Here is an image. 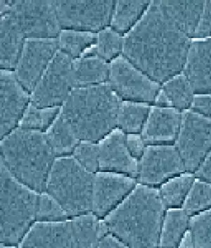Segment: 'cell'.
<instances>
[{
  "label": "cell",
  "mask_w": 211,
  "mask_h": 248,
  "mask_svg": "<svg viewBox=\"0 0 211 248\" xmlns=\"http://www.w3.org/2000/svg\"><path fill=\"white\" fill-rule=\"evenodd\" d=\"M192 42L174 24L158 1H153L124 35L122 54L162 85L182 72Z\"/></svg>",
  "instance_id": "cell-1"
},
{
  "label": "cell",
  "mask_w": 211,
  "mask_h": 248,
  "mask_svg": "<svg viewBox=\"0 0 211 248\" xmlns=\"http://www.w3.org/2000/svg\"><path fill=\"white\" fill-rule=\"evenodd\" d=\"M166 209L158 187L138 183L102 220L128 248L158 247Z\"/></svg>",
  "instance_id": "cell-2"
},
{
  "label": "cell",
  "mask_w": 211,
  "mask_h": 248,
  "mask_svg": "<svg viewBox=\"0 0 211 248\" xmlns=\"http://www.w3.org/2000/svg\"><path fill=\"white\" fill-rule=\"evenodd\" d=\"M121 99L108 83L71 91L60 113L80 141L97 143L117 128Z\"/></svg>",
  "instance_id": "cell-3"
},
{
  "label": "cell",
  "mask_w": 211,
  "mask_h": 248,
  "mask_svg": "<svg viewBox=\"0 0 211 248\" xmlns=\"http://www.w3.org/2000/svg\"><path fill=\"white\" fill-rule=\"evenodd\" d=\"M0 161L12 176L38 193L46 183L56 156L43 132L17 127L1 139Z\"/></svg>",
  "instance_id": "cell-4"
},
{
  "label": "cell",
  "mask_w": 211,
  "mask_h": 248,
  "mask_svg": "<svg viewBox=\"0 0 211 248\" xmlns=\"http://www.w3.org/2000/svg\"><path fill=\"white\" fill-rule=\"evenodd\" d=\"M0 248L18 247L36 222L40 193L12 176L0 161Z\"/></svg>",
  "instance_id": "cell-5"
},
{
  "label": "cell",
  "mask_w": 211,
  "mask_h": 248,
  "mask_svg": "<svg viewBox=\"0 0 211 248\" xmlns=\"http://www.w3.org/2000/svg\"><path fill=\"white\" fill-rule=\"evenodd\" d=\"M94 176L71 155L57 157L48 174L45 192L69 217L84 215L91 212Z\"/></svg>",
  "instance_id": "cell-6"
},
{
  "label": "cell",
  "mask_w": 211,
  "mask_h": 248,
  "mask_svg": "<svg viewBox=\"0 0 211 248\" xmlns=\"http://www.w3.org/2000/svg\"><path fill=\"white\" fill-rule=\"evenodd\" d=\"M185 166L195 173L211 150V118L192 108L181 111V122L174 143Z\"/></svg>",
  "instance_id": "cell-7"
},
{
  "label": "cell",
  "mask_w": 211,
  "mask_h": 248,
  "mask_svg": "<svg viewBox=\"0 0 211 248\" xmlns=\"http://www.w3.org/2000/svg\"><path fill=\"white\" fill-rule=\"evenodd\" d=\"M108 83L121 100L150 105L161 87L122 54L110 62Z\"/></svg>",
  "instance_id": "cell-8"
},
{
  "label": "cell",
  "mask_w": 211,
  "mask_h": 248,
  "mask_svg": "<svg viewBox=\"0 0 211 248\" xmlns=\"http://www.w3.org/2000/svg\"><path fill=\"white\" fill-rule=\"evenodd\" d=\"M115 1H55L62 29L95 32L110 26Z\"/></svg>",
  "instance_id": "cell-9"
},
{
  "label": "cell",
  "mask_w": 211,
  "mask_h": 248,
  "mask_svg": "<svg viewBox=\"0 0 211 248\" xmlns=\"http://www.w3.org/2000/svg\"><path fill=\"white\" fill-rule=\"evenodd\" d=\"M73 60L59 50L30 93V103L39 108L62 107L74 90Z\"/></svg>",
  "instance_id": "cell-10"
},
{
  "label": "cell",
  "mask_w": 211,
  "mask_h": 248,
  "mask_svg": "<svg viewBox=\"0 0 211 248\" xmlns=\"http://www.w3.org/2000/svg\"><path fill=\"white\" fill-rule=\"evenodd\" d=\"M187 171L174 145H148L138 162L139 184L158 187L170 178Z\"/></svg>",
  "instance_id": "cell-11"
},
{
  "label": "cell",
  "mask_w": 211,
  "mask_h": 248,
  "mask_svg": "<svg viewBox=\"0 0 211 248\" xmlns=\"http://www.w3.org/2000/svg\"><path fill=\"white\" fill-rule=\"evenodd\" d=\"M9 12L26 38H57L62 30L55 1H15Z\"/></svg>",
  "instance_id": "cell-12"
},
{
  "label": "cell",
  "mask_w": 211,
  "mask_h": 248,
  "mask_svg": "<svg viewBox=\"0 0 211 248\" xmlns=\"http://www.w3.org/2000/svg\"><path fill=\"white\" fill-rule=\"evenodd\" d=\"M59 50L57 38H26L15 72L28 92H32Z\"/></svg>",
  "instance_id": "cell-13"
},
{
  "label": "cell",
  "mask_w": 211,
  "mask_h": 248,
  "mask_svg": "<svg viewBox=\"0 0 211 248\" xmlns=\"http://www.w3.org/2000/svg\"><path fill=\"white\" fill-rule=\"evenodd\" d=\"M138 184L124 173L98 170L93 181L91 212L103 218L126 198Z\"/></svg>",
  "instance_id": "cell-14"
},
{
  "label": "cell",
  "mask_w": 211,
  "mask_h": 248,
  "mask_svg": "<svg viewBox=\"0 0 211 248\" xmlns=\"http://www.w3.org/2000/svg\"><path fill=\"white\" fill-rule=\"evenodd\" d=\"M1 139L18 126L30 102V93L18 81L15 71L1 69Z\"/></svg>",
  "instance_id": "cell-15"
},
{
  "label": "cell",
  "mask_w": 211,
  "mask_h": 248,
  "mask_svg": "<svg viewBox=\"0 0 211 248\" xmlns=\"http://www.w3.org/2000/svg\"><path fill=\"white\" fill-rule=\"evenodd\" d=\"M99 170L124 173L137 177L139 160L133 157L126 144V133L115 128L99 140Z\"/></svg>",
  "instance_id": "cell-16"
},
{
  "label": "cell",
  "mask_w": 211,
  "mask_h": 248,
  "mask_svg": "<svg viewBox=\"0 0 211 248\" xmlns=\"http://www.w3.org/2000/svg\"><path fill=\"white\" fill-rule=\"evenodd\" d=\"M181 111L172 108L151 106L141 133L148 145H173L179 133Z\"/></svg>",
  "instance_id": "cell-17"
},
{
  "label": "cell",
  "mask_w": 211,
  "mask_h": 248,
  "mask_svg": "<svg viewBox=\"0 0 211 248\" xmlns=\"http://www.w3.org/2000/svg\"><path fill=\"white\" fill-rule=\"evenodd\" d=\"M182 73L196 94L211 93V38L192 42Z\"/></svg>",
  "instance_id": "cell-18"
},
{
  "label": "cell",
  "mask_w": 211,
  "mask_h": 248,
  "mask_svg": "<svg viewBox=\"0 0 211 248\" xmlns=\"http://www.w3.org/2000/svg\"><path fill=\"white\" fill-rule=\"evenodd\" d=\"M26 247L73 248L70 218L63 221L34 223L18 246Z\"/></svg>",
  "instance_id": "cell-19"
},
{
  "label": "cell",
  "mask_w": 211,
  "mask_h": 248,
  "mask_svg": "<svg viewBox=\"0 0 211 248\" xmlns=\"http://www.w3.org/2000/svg\"><path fill=\"white\" fill-rule=\"evenodd\" d=\"M1 69L15 71L26 38L11 12L1 14Z\"/></svg>",
  "instance_id": "cell-20"
},
{
  "label": "cell",
  "mask_w": 211,
  "mask_h": 248,
  "mask_svg": "<svg viewBox=\"0 0 211 248\" xmlns=\"http://www.w3.org/2000/svg\"><path fill=\"white\" fill-rule=\"evenodd\" d=\"M109 63L97 56H83L73 60L71 83L74 89L108 83Z\"/></svg>",
  "instance_id": "cell-21"
},
{
  "label": "cell",
  "mask_w": 211,
  "mask_h": 248,
  "mask_svg": "<svg viewBox=\"0 0 211 248\" xmlns=\"http://www.w3.org/2000/svg\"><path fill=\"white\" fill-rule=\"evenodd\" d=\"M158 3L174 24L192 39L201 18L205 1H158Z\"/></svg>",
  "instance_id": "cell-22"
},
{
  "label": "cell",
  "mask_w": 211,
  "mask_h": 248,
  "mask_svg": "<svg viewBox=\"0 0 211 248\" xmlns=\"http://www.w3.org/2000/svg\"><path fill=\"white\" fill-rule=\"evenodd\" d=\"M45 133L56 157L71 156L80 142L60 111Z\"/></svg>",
  "instance_id": "cell-23"
},
{
  "label": "cell",
  "mask_w": 211,
  "mask_h": 248,
  "mask_svg": "<svg viewBox=\"0 0 211 248\" xmlns=\"http://www.w3.org/2000/svg\"><path fill=\"white\" fill-rule=\"evenodd\" d=\"M190 216L181 207L166 209L158 247L178 248L181 238L189 228Z\"/></svg>",
  "instance_id": "cell-24"
},
{
  "label": "cell",
  "mask_w": 211,
  "mask_h": 248,
  "mask_svg": "<svg viewBox=\"0 0 211 248\" xmlns=\"http://www.w3.org/2000/svg\"><path fill=\"white\" fill-rule=\"evenodd\" d=\"M151 1H116L111 16L110 27L122 36L139 21Z\"/></svg>",
  "instance_id": "cell-25"
},
{
  "label": "cell",
  "mask_w": 211,
  "mask_h": 248,
  "mask_svg": "<svg viewBox=\"0 0 211 248\" xmlns=\"http://www.w3.org/2000/svg\"><path fill=\"white\" fill-rule=\"evenodd\" d=\"M160 91L165 96L168 108L181 111L192 108L196 95L193 87L182 72L163 83Z\"/></svg>",
  "instance_id": "cell-26"
},
{
  "label": "cell",
  "mask_w": 211,
  "mask_h": 248,
  "mask_svg": "<svg viewBox=\"0 0 211 248\" xmlns=\"http://www.w3.org/2000/svg\"><path fill=\"white\" fill-rule=\"evenodd\" d=\"M73 248H97L100 238L101 218L92 212L70 218Z\"/></svg>",
  "instance_id": "cell-27"
},
{
  "label": "cell",
  "mask_w": 211,
  "mask_h": 248,
  "mask_svg": "<svg viewBox=\"0 0 211 248\" xmlns=\"http://www.w3.org/2000/svg\"><path fill=\"white\" fill-rule=\"evenodd\" d=\"M150 104L121 100L117 117V128L126 134H141L150 109Z\"/></svg>",
  "instance_id": "cell-28"
},
{
  "label": "cell",
  "mask_w": 211,
  "mask_h": 248,
  "mask_svg": "<svg viewBox=\"0 0 211 248\" xmlns=\"http://www.w3.org/2000/svg\"><path fill=\"white\" fill-rule=\"evenodd\" d=\"M196 176L185 171L166 181L158 187L160 195L167 208L181 207Z\"/></svg>",
  "instance_id": "cell-29"
},
{
  "label": "cell",
  "mask_w": 211,
  "mask_h": 248,
  "mask_svg": "<svg viewBox=\"0 0 211 248\" xmlns=\"http://www.w3.org/2000/svg\"><path fill=\"white\" fill-rule=\"evenodd\" d=\"M97 33L62 29L57 37L59 49L73 60L79 58L97 43Z\"/></svg>",
  "instance_id": "cell-30"
},
{
  "label": "cell",
  "mask_w": 211,
  "mask_h": 248,
  "mask_svg": "<svg viewBox=\"0 0 211 248\" xmlns=\"http://www.w3.org/2000/svg\"><path fill=\"white\" fill-rule=\"evenodd\" d=\"M123 36L111 29L106 28L97 33V43L81 56L95 55L110 63L122 54Z\"/></svg>",
  "instance_id": "cell-31"
},
{
  "label": "cell",
  "mask_w": 211,
  "mask_h": 248,
  "mask_svg": "<svg viewBox=\"0 0 211 248\" xmlns=\"http://www.w3.org/2000/svg\"><path fill=\"white\" fill-rule=\"evenodd\" d=\"M60 108L61 107L39 108L30 102L18 127L45 133L60 114Z\"/></svg>",
  "instance_id": "cell-32"
},
{
  "label": "cell",
  "mask_w": 211,
  "mask_h": 248,
  "mask_svg": "<svg viewBox=\"0 0 211 248\" xmlns=\"http://www.w3.org/2000/svg\"><path fill=\"white\" fill-rule=\"evenodd\" d=\"M181 208L190 217L211 209V183L196 177Z\"/></svg>",
  "instance_id": "cell-33"
},
{
  "label": "cell",
  "mask_w": 211,
  "mask_h": 248,
  "mask_svg": "<svg viewBox=\"0 0 211 248\" xmlns=\"http://www.w3.org/2000/svg\"><path fill=\"white\" fill-rule=\"evenodd\" d=\"M195 248H211V208L190 217Z\"/></svg>",
  "instance_id": "cell-34"
},
{
  "label": "cell",
  "mask_w": 211,
  "mask_h": 248,
  "mask_svg": "<svg viewBox=\"0 0 211 248\" xmlns=\"http://www.w3.org/2000/svg\"><path fill=\"white\" fill-rule=\"evenodd\" d=\"M71 218L49 194L40 193L36 221H63Z\"/></svg>",
  "instance_id": "cell-35"
},
{
  "label": "cell",
  "mask_w": 211,
  "mask_h": 248,
  "mask_svg": "<svg viewBox=\"0 0 211 248\" xmlns=\"http://www.w3.org/2000/svg\"><path fill=\"white\" fill-rule=\"evenodd\" d=\"M71 156L82 166L92 173L99 170L98 144L88 141H80Z\"/></svg>",
  "instance_id": "cell-36"
},
{
  "label": "cell",
  "mask_w": 211,
  "mask_h": 248,
  "mask_svg": "<svg viewBox=\"0 0 211 248\" xmlns=\"http://www.w3.org/2000/svg\"><path fill=\"white\" fill-rule=\"evenodd\" d=\"M211 38V1H205L204 9L192 39Z\"/></svg>",
  "instance_id": "cell-37"
},
{
  "label": "cell",
  "mask_w": 211,
  "mask_h": 248,
  "mask_svg": "<svg viewBox=\"0 0 211 248\" xmlns=\"http://www.w3.org/2000/svg\"><path fill=\"white\" fill-rule=\"evenodd\" d=\"M126 144L130 154L138 160L142 157L147 145L141 134H126Z\"/></svg>",
  "instance_id": "cell-38"
},
{
  "label": "cell",
  "mask_w": 211,
  "mask_h": 248,
  "mask_svg": "<svg viewBox=\"0 0 211 248\" xmlns=\"http://www.w3.org/2000/svg\"><path fill=\"white\" fill-rule=\"evenodd\" d=\"M191 108L211 118V93L196 94Z\"/></svg>",
  "instance_id": "cell-39"
},
{
  "label": "cell",
  "mask_w": 211,
  "mask_h": 248,
  "mask_svg": "<svg viewBox=\"0 0 211 248\" xmlns=\"http://www.w3.org/2000/svg\"><path fill=\"white\" fill-rule=\"evenodd\" d=\"M97 248H128L126 245L111 232H107L101 237Z\"/></svg>",
  "instance_id": "cell-40"
},
{
  "label": "cell",
  "mask_w": 211,
  "mask_h": 248,
  "mask_svg": "<svg viewBox=\"0 0 211 248\" xmlns=\"http://www.w3.org/2000/svg\"><path fill=\"white\" fill-rule=\"evenodd\" d=\"M195 174L196 178H201L211 184V150L195 172Z\"/></svg>",
  "instance_id": "cell-41"
},
{
  "label": "cell",
  "mask_w": 211,
  "mask_h": 248,
  "mask_svg": "<svg viewBox=\"0 0 211 248\" xmlns=\"http://www.w3.org/2000/svg\"><path fill=\"white\" fill-rule=\"evenodd\" d=\"M178 248H195V241H194L193 235H192V232L189 229L185 232L180 241Z\"/></svg>",
  "instance_id": "cell-42"
}]
</instances>
